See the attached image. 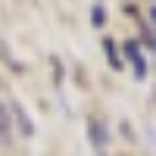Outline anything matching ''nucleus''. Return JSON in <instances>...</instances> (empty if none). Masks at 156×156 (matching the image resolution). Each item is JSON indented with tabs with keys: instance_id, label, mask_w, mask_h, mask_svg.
<instances>
[{
	"instance_id": "39448f33",
	"label": "nucleus",
	"mask_w": 156,
	"mask_h": 156,
	"mask_svg": "<svg viewBox=\"0 0 156 156\" xmlns=\"http://www.w3.org/2000/svg\"><path fill=\"white\" fill-rule=\"evenodd\" d=\"M103 53H106V62L112 69H122V53H119V47H115L109 37H103Z\"/></svg>"
},
{
	"instance_id": "f257e3e1",
	"label": "nucleus",
	"mask_w": 156,
	"mask_h": 156,
	"mask_svg": "<svg viewBox=\"0 0 156 156\" xmlns=\"http://www.w3.org/2000/svg\"><path fill=\"white\" fill-rule=\"evenodd\" d=\"M119 53H122V59L131 62L134 78H137V81H144V78H147V56H144V47H140V41H125Z\"/></svg>"
},
{
	"instance_id": "f03ea898",
	"label": "nucleus",
	"mask_w": 156,
	"mask_h": 156,
	"mask_svg": "<svg viewBox=\"0 0 156 156\" xmlns=\"http://www.w3.org/2000/svg\"><path fill=\"white\" fill-rule=\"evenodd\" d=\"M6 109H9V119H12V125H16V131L22 137H31L34 134V122H31V115L25 112V106L19 100H12V103H6Z\"/></svg>"
},
{
	"instance_id": "7ed1b4c3",
	"label": "nucleus",
	"mask_w": 156,
	"mask_h": 156,
	"mask_svg": "<svg viewBox=\"0 0 156 156\" xmlns=\"http://www.w3.org/2000/svg\"><path fill=\"white\" fill-rule=\"evenodd\" d=\"M87 137H90V144H94V150H106L109 147V128L106 122H100V119H87Z\"/></svg>"
},
{
	"instance_id": "6e6552de",
	"label": "nucleus",
	"mask_w": 156,
	"mask_h": 156,
	"mask_svg": "<svg viewBox=\"0 0 156 156\" xmlns=\"http://www.w3.org/2000/svg\"><path fill=\"white\" fill-rule=\"evenodd\" d=\"M150 22H153V25H150V31L156 34V6H150Z\"/></svg>"
},
{
	"instance_id": "20e7f679",
	"label": "nucleus",
	"mask_w": 156,
	"mask_h": 156,
	"mask_svg": "<svg viewBox=\"0 0 156 156\" xmlns=\"http://www.w3.org/2000/svg\"><path fill=\"white\" fill-rule=\"evenodd\" d=\"M12 140V119H9V109H6V103L0 100V147L9 144Z\"/></svg>"
},
{
	"instance_id": "0eeeda50",
	"label": "nucleus",
	"mask_w": 156,
	"mask_h": 156,
	"mask_svg": "<svg viewBox=\"0 0 156 156\" xmlns=\"http://www.w3.org/2000/svg\"><path fill=\"white\" fill-rule=\"evenodd\" d=\"M140 34H144V44H147L150 50H156V34L150 31V25H140Z\"/></svg>"
},
{
	"instance_id": "423d86ee",
	"label": "nucleus",
	"mask_w": 156,
	"mask_h": 156,
	"mask_svg": "<svg viewBox=\"0 0 156 156\" xmlns=\"http://www.w3.org/2000/svg\"><path fill=\"white\" fill-rule=\"evenodd\" d=\"M90 22H94L97 28L106 22V9H103V3H94V6H90Z\"/></svg>"
}]
</instances>
